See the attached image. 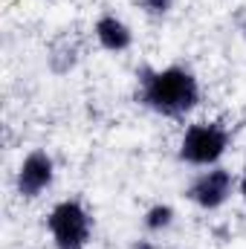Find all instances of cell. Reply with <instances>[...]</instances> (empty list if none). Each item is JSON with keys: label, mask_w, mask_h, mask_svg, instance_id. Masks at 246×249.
I'll use <instances>...</instances> for the list:
<instances>
[{"label": "cell", "mask_w": 246, "mask_h": 249, "mask_svg": "<svg viewBox=\"0 0 246 249\" xmlns=\"http://www.w3.org/2000/svg\"><path fill=\"white\" fill-rule=\"evenodd\" d=\"M139 102L168 119H180L200 105V81L180 64L162 70H145L139 78Z\"/></svg>", "instance_id": "obj_1"}, {"label": "cell", "mask_w": 246, "mask_h": 249, "mask_svg": "<svg viewBox=\"0 0 246 249\" xmlns=\"http://www.w3.org/2000/svg\"><path fill=\"white\" fill-rule=\"evenodd\" d=\"M229 148V130L217 122H194L180 139V160L197 168H211Z\"/></svg>", "instance_id": "obj_2"}, {"label": "cell", "mask_w": 246, "mask_h": 249, "mask_svg": "<svg viewBox=\"0 0 246 249\" xmlns=\"http://www.w3.org/2000/svg\"><path fill=\"white\" fill-rule=\"evenodd\" d=\"M47 229L53 235L55 249H84L90 244L93 217L81 200L70 197V200H61L53 206V212L47 217Z\"/></svg>", "instance_id": "obj_3"}, {"label": "cell", "mask_w": 246, "mask_h": 249, "mask_svg": "<svg viewBox=\"0 0 246 249\" xmlns=\"http://www.w3.org/2000/svg\"><path fill=\"white\" fill-rule=\"evenodd\" d=\"M235 188H238V180H235V174H232L229 168L211 165V168L200 171V174L191 180L185 197H188L194 206H200L203 212H214V209L226 206V200L235 194Z\"/></svg>", "instance_id": "obj_4"}, {"label": "cell", "mask_w": 246, "mask_h": 249, "mask_svg": "<svg viewBox=\"0 0 246 249\" xmlns=\"http://www.w3.org/2000/svg\"><path fill=\"white\" fill-rule=\"evenodd\" d=\"M55 180V162L47 151H29L18 168V177H15V186H18V194L26 197V200H35L41 197L47 188L53 186Z\"/></svg>", "instance_id": "obj_5"}, {"label": "cell", "mask_w": 246, "mask_h": 249, "mask_svg": "<svg viewBox=\"0 0 246 249\" xmlns=\"http://www.w3.org/2000/svg\"><path fill=\"white\" fill-rule=\"evenodd\" d=\"M93 32H96L99 47L107 50V53H124V50H130V44H133L130 26L124 23L122 18H116V15H102V18L96 20Z\"/></svg>", "instance_id": "obj_6"}, {"label": "cell", "mask_w": 246, "mask_h": 249, "mask_svg": "<svg viewBox=\"0 0 246 249\" xmlns=\"http://www.w3.org/2000/svg\"><path fill=\"white\" fill-rule=\"evenodd\" d=\"M174 217H177L174 206H168V203H157V206H151V209L145 212V217H142V226H145V232L157 235V232H165V229H171Z\"/></svg>", "instance_id": "obj_7"}, {"label": "cell", "mask_w": 246, "mask_h": 249, "mask_svg": "<svg viewBox=\"0 0 246 249\" xmlns=\"http://www.w3.org/2000/svg\"><path fill=\"white\" fill-rule=\"evenodd\" d=\"M139 6L154 18H162V15H168L174 9V0H139Z\"/></svg>", "instance_id": "obj_8"}, {"label": "cell", "mask_w": 246, "mask_h": 249, "mask_svg": "<svg viewBox=\"0 0 246 249\" xmlns=\"http://www.w3.org/2000/svg\"><path fill=\"white\" fill-rule=\"evenodd\" d=\"M238 188H241V197L246 200V165H244V174H241V183H238Z\"/></svg>", "instance_id": "obj_9"}, {"label": "cell", "mask_w": 246, "mask_h": 249, "mask_svg": "<svg viewBox=\"0 0 246 249\" xmlns=\"http://www.w3.org/2000/svg\"><path fill=\"white\" fill-rule=\"evenodd\" d=\"M130 249H157L154 244H148V241H133V247Z\"/></svg>", "instance_id": "obj_10"}]
</instances>
